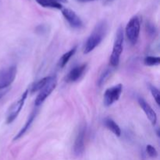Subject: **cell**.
Returning a JSON list of instances; mask_svg holds the SVG:
<instances>
[{
  "label": "cell",
  "mask_w": 160,
  "mask_h": 160,
  "mask_svg": "<svg viewBox=\"0 0 160 160\" xmlns=\"http://www.w3.org/2000/svg\"><path fill=\"white\" fill-rule=\"evenodd\" d=\"M108 30V23L106 20H103L98 22L89 37L88 38L84 48V54H88L93 51L98 45H100L105 36L106 35Z\"/></svg>",
  "instance_id": "6da1fadb"
},
{
  "label": "cell",
  "mask_w": 160,
  "mask_h": 160,
  "mask_svg": "<svg viewBox=\"0 0 160 160\" xmlns=\"http://www.w3.org/2000/svg\"><path fill=\"white\" fill-rule=\"evenodd\" d=\"M123 30L122 27L117 29V34H116L115 41H114L112 51L111 53L110 59H109V64L112 67H116L118 66L120 62V56L123 52Z\"/></svg>",
  "instance_id": "7a4b0ae2"
},
{
  "label": "cell",
  "mask_w": 160,
  "mask_h": 160,
  "mask_svg": "<svg viewBox=\"0 0 160 160\" xmlns=\"http://www.w3.org/2000/svg\"><path fill=\"white\" fill-rule=\"evenodd\" d=\"M140 18L138 16H134L129 20V22H128L126 26V31H125L128 41L132 45H135L138 42L139 34H140Z\"/></svg>",
  "instance_id": "3957f363"
},
{
  "label": "cell",
  "mask_w": 160,
  "mask_h": 160,
  "mask_svg": "<svg viewBox=\"0 0 160 160\" xmlns=\"http://www.w3.org/2000/svg\"><path fill=\"white\" fill-rule=\"evenodd\" d=\"M28 92H29L28 90L25 91L22 94L21 96L20 97V98L18 100H17L16 102H14L11 105L10 107L9 108V109L7 111V116H6V123L9 124V123H12L17 119V117H18L20 110L22 109V108H23V105L25 103V101H26Z\"/></svg>",
  "instance_id": "277c9868"
},
{
  "label": "cell",
  "mask_w": 160,
  "mask_h": 160,
  "mask_svg": "<svg viewBox=\"0 0 160 160\" xmlns=\"http://www.w3.org/2000/svg\"><path fill=\"white\" fill-rule=\"evenodd\" d=\"M56 85H57V78L56 76H51L49 81L39 91L38 95L36 97L34 101V105L36 106H41L45 102V100L51 95L52 92L56 88Z\"/></svg>",
  "instance_id": "5b68a950"
},
{
  "label": "cell",
  "mask_w": 160,
  "mask_h": 160,
  "mask_svg": "<svg viewBox=\"0 0 160 160\" xmlns=\"http://www.w3.org/2000/svg\"><path fill=\"white\" fill-rule=\"evenodd\" d=\"M123 91V85L121 84H117L109 88L105 92L103 95V103L106 106H109L118 101Z\"/></svg>",
  "instance_id": "8992f818"
},
{
  "label": "cell",
  "mask_w": 160,
  "mask_h": 160,
  "mask_svg": "<svg viewBox=\"0 0 160 160\" xmlns=\"http://www.w3.org/2000/svg\"><path fill=\"white\" fill-rule=\"evenodd\" d=\"M17 69L16 66H11L0 70V88L10 87L17 75Z\"/></svg>",
  "instance_id": "52a82bcc"
},
{
  "label": "cell",
  "mask_w": 160,
  "mask_h": 160,
  "mask_svg": "<svg viewBox=\"0 0 160 160\" xmlns=\"http://www.w3.org/2000/svg\"><path fill=\"white\" fill-rule=\"evenodd\" d=\"M86 124H82L80 127L78 132L77 134L76 138L73 145V153L76 156H82L84 152V140L86 136Z\"/></svg>",
  "instance_id": "ba28073f"
},
{
  "label": "cell",
  "mask_w": 160,
  "mask_h": 160,
  "mask_svg": "<svg viewBox=\"0 0 160 160\" xmlns=\"http://www.w3.org/2000/svg\"><path fill=\"white\" fill-rule=\"evenodd\" d=\"M61 10H62V14L64 18L72 28L80 29L84 26L83 21L74 11L70 9H67V8H62Z\"/></svg>",
  "instance_id": "9c48e42d"
},
{
  "label": "cell",
  "mask_w": 160,
  "mask_h": 160,
  "mask_svg": "<svg viewBox=\"0 0 160 160\" xmlns=\"http://www.w3.org/2000/svg\"><path fill=\"white\" fill-rule=\"evenodd\" d=\"M138 103L141 108L143 109L146 117H148L149 121L152 123V124H156V123H157V114L155 112L154 109L151 107V106L148 102H146L145 99L142 98H138Z\"/></svg>",
  "instance_id": "30bf717a"
},
{
  "label": "cell",
  "mask_w": 160,
  "mask_h": 160,
  "mask_svg": "<svg viewBox=\"0 0 160 160\" xmlns=\"http://www.w3.org/2000/svg\"><path fill=\"white\" fill-rule=\"evenodd\" d=\"M86 67H87V64L84 63L72 69L66 77V81L67 82H75L79 80L84 72L85 71Z\"/></svg>",
  "instance_id": "8fae6325"
},
{
  "label": "cell",
  "mask_w": 160,
  "mask_h": 160,
  "mask_svg": "<svg viewBox=\"0 0 160 160\" xmlns=\"http://www.w3.org/2000/svg\"><path fill=\"white\" fill-rule=\"evenodd\" d=\"M37 112H38V110H34L31 113V115L29 116V117H28V120L26 121V123H25V124L23 125V128L20 129V131H19L18 134H17V135L14 137L13 138V141H17V140H19L20 138H21L22 137H23V135H24L25 134H26L27 131L29 130L30 127L31 126V124H32L33 121H34V118L36 117V115H37Z\"/></svg>",
  "instance_id": "7c38bea8"
},
{
  "label": "cell",
  "mask_w": 160,
  "mask_h": 160,
  "mask_svg": "<svg viewBox=\"0 0 160 160\" xmlns=\"http://www.w3.org/2000/svg\"><path fill=\"white\" fill-rule=\"evenodd\" d=\"M40 6L45 8H52V9H62V3L67 2V0H36Z\"/></svg>",
  "instance_id": "4fadbf2b"
},
{
  "label": "cell",
  "mask_w": 160,
  "mask_h": 160,
  "mask_svg": "<svg viewBox=\"0 0 160 160\" xmlns=\"http://www.w3.org/2000/svg\"><path fill=\"white\" fill-rule=\"evenodd\" d=\"M104 125L117 137H120L121 135V130L113 120L110 118H106L104 120Z\"/></svg>",
  "instance_id": "5bb4252c"
},
{
  "label": "cell",
  "mask_w": 160,
  "mask_h": 160,
  "mask_svg": "<svg viewBox=\"0 0 160 160\" xmlns=\"http://www.w3.org/2000/svg\"><path fill=\"white\" fill-rule=\"evenodd\" d=\"M77 49H78V46L76 45V46H74L73 48H72L71 49L69 50L68 52H67L66 53H64V54L61 56L60 59H59V62H58V66H59L60 68H63V67L67 65V62H69V60L70 59V58H71L72 56L75 54Z\"/></svg>",
  "instance_id": "9a60e30c"
},
{
  "label": "cell",
  "mask_w": 160,
  "mask_h": 160,
  "mask_svg": "<svg viewBox=\"0 0 160 160\" xmlns=\"http://www.w3.org/2000/svg\"><path fill=\"white\" fill-rule=\"evenodd\" d=\"M51 78V76H48V77H45V78H42L39 81H36L32 86H31V93H34V92H37L38 91H40L44 86L46 84V83L49 81V79Z\"/></svg>",
  "instance_id": "2e32d148"
},
{
  "label": "cell",
  "mask_w": 160,
  "mask_h": 160,
  "mask_svg": "<svg viewBox=\"0 0 160 160\" xmlns=\"http://www.w3.org/2000/svg\"><path fill=\"white\" fill-rule=\"evenodd\" d=\"M144 63L149 67L158 66L160 64V58L159 56H147L144 60Z\"/></svg>",
  "instance_id": "e0dca14e"
},
{
  "label": "cell",
  "mask_w": 160,
  "mask_h": 160,
  "mask_svg": "<svg viewBox=\"0 0 160 160\" xmlns=\"http://www.w3.org/2000/svg\"><path fill=\"white\" fill-rule=\"evenodd\" d=\"M148 86H149V90L150 92H151L153 98H154L155 101H156V104H157L158 106H159L160 93H159V89H158L156 86L152 85V84H148Z\"/></svg>",
  "instance_id": "ac0fdd59"
},
{
  "label": "cell",
  "mask_w": 160,
  "mask_h": 160,
  "mask_svg": "<svg viewBox=\"0 0 160 160\" xmlns=\"http://www.w3.org/2000/svg\"><path fill=\"white\" fill-rule=\"evenodd\" d=\"M110 73H111V69L106 68V70H103V72L101 73V75H100L99 78H98V86L102 85L103 83H105L106 80L109 78Z\"/></svg>",
  "instance_id": "d6986e66"
},
{
  "label": "cell",
  "mask_w": 160,
  "mask_h": 160,
  "mask_svg": "<svg viewBox=\"0 0 160 160\" xmlns=\"http://www.w3.org/2000/svg\"><path fill=\"white\" fill-rule=\"evenodd\" d=\"M146 152L148 156L152 158H156L158 156V152L156 148L151 145H148L146 146Z\"/></svg>",
  "instance_id": "ffe728a7"
},
{
  "label": "cell",
  "mask_w": 160,
  "mask_h": 160,
  "mask_svg": "<svg viewBox=\"0 0 160 160\" xmlns=\"http://www.w3.org/2000/svg\"><path fill=\"white\" fill-rule=\"evenodd\" d=\"M146 30H147V32L148 33V34L151 36H153V35L155 36L156 34V33H157V29H156L155 25L152 24V23H147Z\"/></svg>",
  "instance_id": "44dd1931"
},
{
  "label": "cell",
  "mask_w": 160,
  "mask_h": 160,
  "mask_svg": "<svg viewBox=\"0 0 160 160\" xmlns=\"http://www.w3.org/2000/svg\"><path fill=\"white\" fill-rule=\"evenodd\" d=\"M10 89V87H8V88H0V99L7 93L9 91Z\"/></svg>",
  "instance_id": "7402d4cb"
},
{
  "label": "cell",
  "mask_w": 160,
  "mask_h": 160,
  "mask_svg": "<svg viewBox=\"0 0 160 160\" xmlns=\"http://www.w3.org/2000/svg\"><path fill=\"white\" fill-rule=\"evenodd\" d=\"M79 2H91V1H95V0H78Z\"/></svg>",
  "instance_id": "603a6c76"
}]
</instances>
